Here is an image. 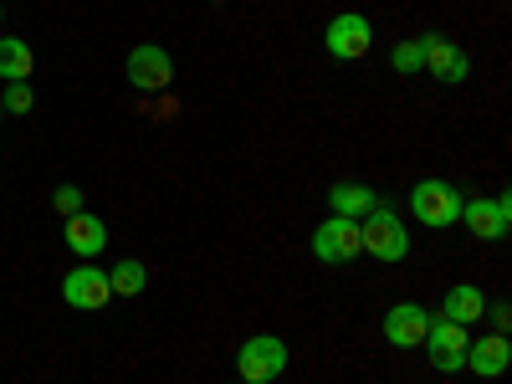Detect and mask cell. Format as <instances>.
Instances as JSON below:
<instances>
[{
	"mask_svg": "<svg viewBox=\"0 0 512 384\" xmlns=\"http://www.w3.org/2000/svg\"><path fill=\"white\" fill-rule=\"evenodd\" d=\"M359 241H364V251L374 256V262H405V251H410V236H405L400 216L384 200L359 221Z\"/></svg>",
	"mask_w": 512,
	"mask_h": 384,
	"instance_id": "cell-1",
	"label": "cell"
},
{
	"mask_svg": "<svg viewBox=\"0 0 512 384\" xmlns=\"http://www.w3.org/2000/svg\"><path fill=\"white\" fill-rule=\"evenodd\" d=\"M282 369H287V344L277 333H256V338H246V344L236 349L241 384H272Z\"/></svg>",
	"mask_w": 512,
	"mask_h": 384,
	"instance_id": "cell-2",
	"label": "cell"
},
{
	"mask_svg": "<svg viewBox=\"0 0 512 384\" xmlns=\"http://www.w3.org/2000/svg\"><path fill=\"white\" fill-rule=\"evenodd\" d=\"M461 200H466V195H456L446 180H420V185L410 190L415 221H420V226H431V231H446V226L461 221Z\"/></svg>",
	"mask_w": 512,
	"mask_h": 384,
	"instance_id": "cell-3",
	"label": "cell"
},
{
	"mask_svg": "<svg viewBox=\"0 0 512 384\" xmlns=\"http://www.w3.org/2000/svg\"><path fill=\"white\" fill-rule=\"evenodd\" d=\"M359 251H364V241H359V221H349V216H328V221L313 231V256H318V262H328V267L354 262Z\"/></svg>",
	"mask_w": 512,
	"mask_h": 384,
	"instance_id": "cell-4",
	"label": "cell"
},
{
	"mask_svg": "<svg viewBox=\"0 0 512 384\" xmlns=\"http://www.w3.org/2000/svg\"><path fill=\"white\" fill-rule=\"evenodd\" d=\"M466 344H472V333L451 318H431V328H425V354H431V364L441 374L466 369Z\"/></svg>",
	"mask_w": 512,
	"mask_h": 384,
	"instance_id": "cell-5",
	"label": "cell"
},
{
	"mask_svg": "<svg viewBox=\"0 0 512 384\" xmlns=\"http://www.w3.org/2000/svg\"><path fill=\"white\" fill-rule=\"evenodd\" d=\"M461 221L482 241H502L512 226V200L507 195H472V200H461Z\"/></svg>",
	"mask_w": 512,
	"mask_h": 384,
	"instance_id": "cell-6",
	"label": "cell"
},
{
	"mask_svg": "<svg viewBox=\"0 0 512 384\" xmlns=\"http://www.w3.org/2000/svg\"><path fill=\"white\" fill-rule=\"evenodd\" d=\"M108 297H113V287H108V272L103 267H72L62 277V303L67 308L98 313V308H108Z\"/></svg>",
	"mask_w": 512,
	"mask_h": 384,
	"instance_id": "cell-7",
	"label": "cell"
},
{
	"mask_svg": "<svg viewBox=\"0 0 512 384\" xmlns=\"http://www.w3.org/2000/svg\"><path fill=\"white\" fill-rule=\"evenodd\" d=\"M323 41H328V52H333L338 62H359V57L369 52V41H374V26H369L359 11H344V16L328 21Z\"/></svg>",
	"mask_w": 512,
	"mask_h": 384,
	"instance_id": "cell-8",
	"label": "cell"
},
{
	"mask_svg": "<svg viewBox=\"0 0 512 384\" xmlns=\"http://www.w3.org/2000/svg\"><path fill=\"white\" fill-rule=\"evenodd\" d=\"M128 82H134L139 93H159V88H169V77H175V62H169V52L164 47H154V41H144V47H134L128 52Z\"/></svg>",
	"mask_w": 512,
	"mask_h": 384,
	"instance_id": "cell-9",
	"label": "cell"
},
{
	"mask_svg": "<svg viewBox=\"0 0 512 384\" xmlns=\"http://www.w3.org/2000/svg\"><path fill=\"white\" fill-rule=\"evenodd\" d=\"M425 328H431V313H425L420 303H395L390 313H384V338H390L395 349H420Z\"/></svg>",
	"mask_w": 512,
	"mask_h": 384,
	"instance_id": "cell-10",
	"label": "cell"
},
{
	"mask_svg": "<svg viewBox=\"0 0 512 384\" xmlns=\"http://www.w3.org/2000/svg\"><path fill=\"white\" fill-rule=\"evenodd\" d=\"M420 52H425L420 72H431L441 82H466V72H472V57L461 47H451V41H441V36H420Z\"/></svg>",
	"mask_w": 512,
	"mask_h": 384,
	"instance_id": "cell-11",
	"label": "cell"
},
{
	"mask_svg": "<svg viewBox=\"0 0 512 384\" xmlns=\"http://www.w3.org/2000/svg\"><path fill=\"white\" fill-rule=\"evenodd\" d=\"M507 364H512L507 333H487V338H477V344H466V369H472L477 379H502Z\"/></svg>",
	"mask_w": 512,
	"mask_h": 384,
	"instance_id": "cell-12",
	"label": "cell"
},
{
	"mask_svg": "<svg viewBox=\"0 0 512 384\" xmlns=\"http://www.w3.org/2000/svg\"><path fill=\"white\" fill-rule=\"evenodd\" d=\"M62 241L72 246V256H93L108 246V226H103V216H88V210H77V216H67V226H62Z\"/></svg>",
	"mask_w": 512,
	"mask_h": 384,
	"instance_id": "cell-13",
	"label": "cell"
},
{
	"mask_svg": "<svg viewBox=\"0 0 512 384\" xmlns=\"http://www.w3.org/2000/svg\"><path fill=\"white\" fill-rule=\"evenodd\" d=\"M482 313H487V297H482V287H472V282H456V287L446 292V308H441V318H451V323H461V328H472V323H482Z\"/></svg>",
	"mask_w": 512,
	"mask_h": 384,
	"instance_id": "cell-14",
	"label": "cell"
},
{
	"mask_svg": "<svg viewBox=\"0 0 512 384\" xmlns=\"http://www.w3.org/2000/svg\"><path fill=\"white\" fill-rule=\"evenodd\" d=\"M328 205H333V216H349V221H364L369 210L379 205V195H374L369 185H354V180H344V185H333V190H328Z\"/></svg>",
	"mask_w": 512,
	"mask_h": 384,
	"instance_id": "cell-15",
	"label": "cell"
},
{
	"mask_svg": "<svg viewBox=\"0 0 512 384\" xmlns=\"http://www.w3.org/2000/svg\"><path fill=\"white\" fill-rule=\"evenodd\" d=\"M31 72H36V57H31V47L21 36H0V77L6 82H31Z\"/></svg>",
	"mask_w": 512,
	"mask_h": 384,
	"instance_id": "cell-16",
	"label": "cell"
},
{
	"mask_svg": "<svg viewBox=\"0 0 512 384\" xmlns=\"http://www.w3.org/2000/svg\"><path fill=\"white\" fill-rule=\"evenodd\" d=\"M108 287H113V297H139L144 287H149V272H144V262H118L113 272H108Z\"/></svg>",
	"mask_w": 512,
	"mask_h": 384,
	"instance_id": "cell-17",
	"label": "cell"
},
{
	"mask_svg": "<svg viewBox=\"0 0 512 384\" xmlns=\"http://www.w3.org/2000/svg\"><path fill=\"white\" fill-rule=\"evenodd\" d=\"M390 67H395V72H420V67H425V52H420V36H415V41H400V47L390 52Z\"/></svg>",
	"mask_w": 512,
	"mask_h": 384,
	"instance_id": "cell-18",
	"label": "cell"
},
{
	"mask_svg": "<svg viewBox=\"0 0 512 384\" xmlns=\"http://www.w3.org/2000/svg\"><path fill=\"white\" fill-rule=\"evenodd\" d=\"M0 103H6V113H31V82H11V93H0Z\"/></svg>",
	"mask_w": 512,
	"mask_h": 384,
	"instance_id": "cell-19",
	"label": "cell"
},
{
	"mask_svg": "<svg viewBox=\"0 0 512 384\" xmlns=\"http://www.w3.org/2000/svg\"><path fill=\"white\" fill-rule=\"evenodd\" d=\"M52 205H57V216H62V221L77 216V210H82V190H77V185H62V190L52 195Z\"/></svg>",
	"mask_w": 512,
	"mask_h": 384,
	"instance_id": "cell-20",
	"label": "cell"
},
{
	"mask_svg": "<svg viewBox=\"0 0 512 384\" xmlns=\"http://www.w3.org/2000/svg\"><path fill=\"white\" fill-rule=\"evenodd\" d=\"M492 323H497V333H507V323H512V313H507V303H497V308H492Z\"/></svg>",
	"mask_w": 512,
	"mask_h": 384,
	"instance_id": "cell-21",
	"label": "cell"
},
{
	"mask_svg": "<svg viewBox=\"0 0 512 384\" xmlns=\"http://www.w3.org/2000/svg\"><path fill=\"white\" fill-rule=\"evenodd\" d=\"M0 118H6V103H0Z\"/></svg>",
	"mask_w": 512,
	"mask_h": 384,
	"instance_id": "cell-22",
	"label": "cell"
},
{
	"mask_svg": "<svg viewBox=\"0 0 512 384\" xmlns=\"http://www.w3.org/2000/svg\"><path fill=\"white\" fill-rule=\"evenodd\" d=\"M0 16H6V11H0Z\"/></svg>",
	"mask_w": 512,
	"mask_h": 384,
	"instance_id": "cell-23",
	"label": "cell"
}]
</instances>
